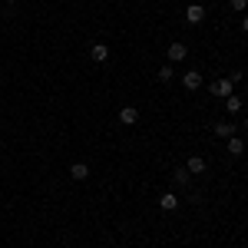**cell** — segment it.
I'll use <instances>...</instances> for the list:
<instances>
[{
    "instance_id": "cell-1",
    "label": "cell",
    "mask_w": 248,
    "mask_h": 248,
    "mask_svg": "<svg viewBox=\"0 0 248 248\" xmlns=\"http://www.w3.org/2000/svg\"><path fill=\"white\" fill-rule=\"evenodd\" d=\"M202 20H205V7H202V3H189V7H186V23L199 27Z\"/></svg>"
},
{
    "instance_id": "cell-2",
    "label": "cell",
    "mask_w": 248,
    "mask_h": 248,
    "mask_svg": "<svg viewBox=\"0 0 248 248\" xmlns=\"http://www.w3.org/2000/svg\"><path fill=\"white\" fill-rule=\"evenodd\" d=\"M182 86H186L189 93L202 90V73H199V70H186V73H182Z\"/></svg>"
},
{
    "instance_id": "cell-3",
    "label": "cell",
    "mask_w": 248,
    "mask_h": 248,
    "mask_svg": "<svg viewBox=\"0 0 248 248\" xmlns=\"http://www.w3.org/2000/svg\"><path fill=\"white\" fill-rule=\"evenodd\" d=\"M232 86H235V83H232L229 77H225V79H212V96L225 99V96H232Z\"/></svg>"
},
{
    "instance_id": "cell-4",
    "label": "cell",
    "mask_w": 248,
    "mask_h": 248,
    "mask_svg": "<svg viewBox=\"0 0 248 248\" xmlns=\"http://www.w3.org/2000/svg\"><path fill=\"white\" fill-rule=\"evenodd\" d=\"M205 169H209V162H205L202 155H189V159H186V172H189V175H202Z\"/></svg>"
},
{
    "instance_id": "cell-5",
    "label": "cell",
    "mask_w": 248,
    "mask_h": 248,
    "mask_svg": "<svg viewBox=\"0 0 248 248\" xmlns=\"http://www.w3.org/2000/svg\"><path fill=\"white\" fill-rule=\"evenodd\" d=\"M166 53H169V63H182V60L189 57V46H186V43H169Z\"/></svg>"
},
{
    "instance_id": "cell-6",
    "label": "cell",
    "mask_w": 248,
    "mask_h": 248,
    "mask_svg": "<svg viewBox=\"0 0 248 248\" xmlns=\"http://www.w3.org/2000/svg\"><path fill=\"white\" fill-rule=\"evenodd\" d=\"M119 123H123V126H136V123H139V109H136V106H123V109H119Z\"/></svg>"
},
{
    "instance_id": "cell-7",
    "label": "cell",
    "mask_w": 248,
    "mask_h": 248,
    "mask_svg": "<svg viewBox=\"0 0 248 248\" xmlns=\"http://www.w3.org/2000/svg\"><path fill=\"white\" fill-rule=\"evenodd\" d=\"M90 57H93L96 63H106V60H109V46H106V43H90Z\"/></svg>"
},
{
    "instance_id": "cell-8",
    "label": "cell",
    "mask_w": 248,
    "mask_h": 248,
    "mask_svg": "<svg viewBox=\"0 0 248 248\" xmlns=\"http://www.w3.org/2000/svg\"><path fill=\"white\" fill-rule=\"evenodd\" d=\"M212 133H215V136H222V139H229V136H235V126L222 119V123H212Z\"/></svg>"
},
{
    "instance_id": "cell-9",
    "label": "cell",
    "mask_w": 248,
    "mask_h": 248,
    "mask_svg": "<svg viewBox=\"0 0 248 248\" xmlns=\"http://www.w3.org/2000/svg\"><path fill=\"white\" fill-rule=\"evenodd\" d=\"M159 209H162V212H175V209H179V195L166 192V195L159 199Z\"/></svg>"
},
{
    "instance_id": "cell-10",
    "label": "cell",
    "mask_w": 248,
    "mask_h": 248,
    "mask_svg": "<svg viewBox=\"0 0 248 248\" xmlns=\"http://www.w3.org/2000/svg\"><path fill=\"white\" fill-rule=\"evenodd\" d=\"M70 175H73L77 182H83V179H90V166H86V162H73V166H70Z\"/></svg>"
},
{
    "instance_id": "cell-11",
    "label": "cell",
    "mask_w": 248,
    "mask_h": 248,
    "mask_svg": "<svg viewBox=\"0 0 248 248\" xmlns=\"http://www.w3.org/2000/svg\"><path fill=\"white\" fill-rule=\"evenodd\" d=\"M225 149H229V155H242V153H245V142H242L238 136H229V142H225Z\"/></svg>"
},
{
    "instance_id": "cell-12",
    "label": "cell",
    "mask_w": 248,
    "mask_h": 248,
    "mask_svg": "<svg viewBox=\"0 0 248 248\" xmlns=\"http://www.w3.org/2000/svg\"><path fill=\"white\" fill-rule=\"evenodd\" d=\"M225 109H229V113L235 116V113H238V109H242V99H238V96H235V93H232V96H225Z\"/></svg>"
},
{
    "instance_id": "cell-13",
    "label": "cell",
    "mask_w": 248,
    "mask_h": 248,
    "mask_svg": "<svg viewBox=\"0 0 248 248\" xmlns=\"http://www.w3.org/2000/svg\"><path fill=\"white\" fill-rule=\"evenodd\" d=\"M172 77H175V70H172V63H162V66H159V79H162V83H169Z\"/></svg>"
},
{
    "instance_id": "cell-14",
    "label": "cell",
    "mask_w": 248,
    "mask_h": 248,
    "mask_svg": "<svg viewBox=\"0 0 248 248\" xmlns=\"http://www.w3.org/2000/svg\"><path fill=\"white\" fill-rule=\"evenodd\" d=\"M175 182H179V186H189V182H192V175L186 172V166H182V169H175Z\"/></svg>"
},
{
    "instance_id": "cell-15",
    "label": "cell",
    "mask_w": 248,
    "mask_h": 248,
    "mask_svg": "<svg viewBox=\"0 0 248 248\" xmlns=\"http://www.w3.org/2000/svg\"><path fill=\"white\" fill-rule=\"evenodd\" d=\"M229 7H232V10H238V14H242V10H248V0H229Z\"/></svg>"
},
{
    "instance_id": "cell-16",
    "label": "cell",
    "mask_w": 248,
    "mask_h": 248,
    "mask_svg": "<svg viewBox=\"0 0 248 248\" xmlns=\"http://www.w3.org/2000/svg\"><path fill=\"white\" fill-rule=\"evenodd\" d=\"M242 30H245V33H248V14H245V17H242Z\"/></svg>"
},
{
    "instance_id": "cell-17",
    "label": "cell",
    "mask_w": 248,
    "mask_h": 248,
    "mask_svg": "<svg viewBox=\"0 0 248 248\" xmlns=\"http://www.w3.org/2000/svg\"><path fill=\"white\" fill-rule=\"evenodd\" d=\"M7 3H17V0H7Z\"/></svg>"
},
{
    "instance_id": "cell-18",
    "label": "cell",
    "mask_w": 248,
    "mask_h": 248,
    "mask_svg": "<svg viewBox=\"0 0 248 248\" xmlns=\"http://www.w3.org/2000/svg\"><path fill=\"white\" fill-rule=\"evenodd\" d=\"M245 126H248V116H245Z\"/></svg>"
}]
</instances>
